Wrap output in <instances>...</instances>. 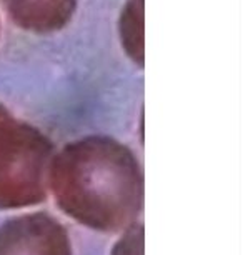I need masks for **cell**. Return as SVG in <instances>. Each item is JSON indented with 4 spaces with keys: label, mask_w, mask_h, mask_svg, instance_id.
I'll return each instance as SVG.
<instances>
[{
    "label": "cell",
    "mask_w": 243,
    "mask_h": 255,
    "mask_svg": "<svg viewBox=\"0 0 243 255\" xmlns=\"http://www.w3.org/2000/svg\"><path fill=\"white\" fill-rule=\"evenodd\" d=\"M122 45L128 57L144 62V0H128L120 18Z\"/></svg>",
    "instance_id": "7a4b0ae2"
},
{
    "label": "cell",
    "mask_w": 243,
    "mask_h": 255,
    "mask_svg": "<svg viewBox=\"0 0 243 255\" xmlns=\"http://www.w3.org/2000/svg\"><path fill=\"white\" fill-rule=\"evenodd\" d=\"M10 18L23 30L52 33L72 18L77 0H0Z\"/></svg>",
    "instance_id": "6da1fadb"
}]
</instances>
